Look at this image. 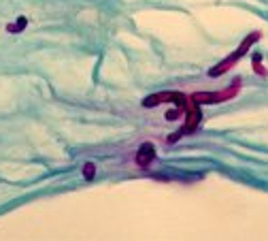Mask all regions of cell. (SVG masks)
<instances>
[{"label": "cell", "instance_id": "ba28073f", "mask_svg": "<svg viewBox=\"0 0 268 241\" xmlns=\"http://www.w3.org/2000/svg\"><path fill=\"white\" fill-rule=\"evenodd\" d=\"M181 113H183V111H181V109L177 107V109H175V111H168V113H166V120H177V118L181 116Z\"/></svg>", "mask_w": 268, "mask_h": 241}, {"label": "cell", "instance_id": "3957f363", "mask_svg": "<svg viewBox=\"0 0 268 241\" xmlns=\"http://www.w3.org/2000/svg\"><path fill=\"white\" fill-rule=\"evenodd\" d=\"M238 92H241V79H234L222 92H196V94H192V101L198 105H220L232 101L234 96H238Z\"/></svg>", "mask_w": 268, "mask_h": 241}, {"label": "cell", "instance_id": "52a82bcc", "mask_svg": "<svg viewBox=\"0 0 268 241\" xmlns=\"http://www.w3.org/2000/svg\"><path fill=\"white\" fill-rule=\"evenodd\" d=\"M83 177H86L88 181H91L96 177V165L94 162H86V165H83Z\"/></svg>", "mask_w": 268, "mask_h": 241}, {"label": "cell", "instance_id": "5b68a950", "mask_svg": "<svg viewBox=\"0 0 268 241\" xmlns=\"http://www.w3.org/2000/svg\"><path fill=\"white\" fill-rule=\"evenodd\" d=\"M26 26H28V19H26V17H19L15 24H6V32H11V34L24 32V30H26Z\"/></svg>", "mask_w": 268, "mask_h": 241}, {"label": "cell", "instance_id": "7a4b0ae2", "mask_svg": "<svg viewBox=\"0 0 268 241\" xmlns=\"http://www.w3.org/2000/svg\"><path fill=\"white\" fill-rule=\"evenodd\" d=\"M260 39H262V32H249V34H247V37L241 41V45H238L234 52H232L230 56H225L222 62H217V64L209 70V77H220V75H223V73H228L232 66H236V62H238V60H243V58H245L247 52H249V49L256 45Z\"/></svg>", "mask_w": 268, "mask_h": 241}, {"label": "cell", "instance_id": "277c9868", "mask_svg": "<svg viewBox=\"0 0 268 241\" xmlns=\"http://www.w3.org/2000/svg\"><path fill=\"white\" fill-rule=\"evenodd\" d=\"M134 160H136V165L140 167V169H147L151 165L153 160H156V147H153V143H143L138 147V152H136V156H134Z\"/></svg>", "mask_w": 268, "mask_h": 241}, {"label": "cell", "instance_id": "8992f818", "mask_svg": "<svg viewBox=\"0 0 268 241\" xmlns=\"http://www.w3.org/2000/svg\"><path fill=\"white\" fill-rule=\"evenodd\" d=\"M253 70H256L260 77H268V70L262 66V56H260V54L253 56Z\"/></svg>", "mask_w": 268, "mask_h": 241}, {"label": "cell", "instance_id": "6da1fadb", "mask_svg": "<svg viewBox=\"0 0 268 241\" xmlns=\"http://www.w3.org/2000/svg\"><path fill=\"white\" fill-rule=\"evenodd\" d=\"M162 103H175L183 111V116H185V124H183L175 134H171V137L166 139V143H177L179 139H183L185 134H192L200 126L202 111L198 107V103L192 101V96H185V94H181V92H158V94H149L145 98L143 107H156V105H162Z\"/></svg>", "mask_w": 268, "mask_h": 241}]
</instances>
